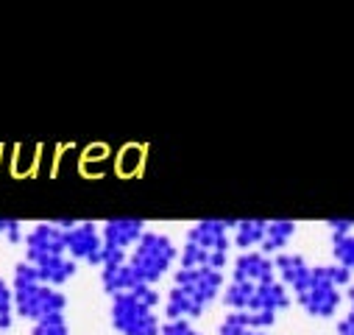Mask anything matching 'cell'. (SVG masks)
<instances>
[{"mask_svg": "<svg viewBox=\"0 0 354 335\" xmlns=\"http://www.w3.org/2000/svg\"><path fill=\"white\" fill-rule=\"evenodd\" d=\"M296 237V221H288V218H279V221H268L265 226V237L259 243V251L268 257H277L285 251V246Z\"/></svg>", "mask_w": 354, "mask_h": 335, "instance_id": "cell-12", "label": "cell"}, {"mask_svg": "<svg viewBox=\"0 0 354 335\" xmlns=\"http://www.w3.org/2000/svg\"><path fill=\"white\" fill-rule=\"evenodd\" d=\"M332 255H335L337 266H343V269H348L354 274V232L332 237Z\"/></svg>", "mask_w": 354, "mask_h": 335, "instance_id": "cell-15", "label": "cell"}, {"mask_svg": "<svg viewBox=\"0 0 354 335\" xmlns=\"http://www.w3.org/2000/svg\"><path fill=\"white\" fill-rule=\"evenodd\" d=\"M145 232V221L140 218H109L101 226V243H104V263H126L131 248Z\"/></svg>", "mask_w": 354, "mask_h": 335, "instance_id": "cell-7", "label": "cell"}, {"mask_svg": "<svg viewBox=\"0 0 354 335\" xmlns=\"http://www.w3.org/2000/svg\"><path fill=\"white\" fill-rule=\"evenodd\" d=\"M23 248H26V263L37 266L53 257H64L67 246H64V226L59 221H48V224H37L26 232L23 237Z\"/></svg>", "mask_w": 354, "mask_h": 335, "instance_id": "cell-9", "label": "cell"}, {"mask_svg": "<svg viewBox=\"0 0 354 335\" xmlns=\"http://www.w3.org/2000/svg\"><path fill=\"white\" fill-rule=\"evenodd\" d=\"M274 271H277V280L293 293V291L301 288V282L310 277L313 266H310L301 255H296V251H282V255L274 257Z\"/></svg>", "mask_w": 354, "mask_h": 335, "instance_id": "cell-11", "label": "cell"}, {"mask_svg": "<svg viewBox=\"0 0 354 335\" xmlns=\"http://www.w3.org/2000/svg\"><path fill=\"white\" fill-rule=\"evenodd\" d=\"M265 226H268L265 218H240L232 226V243L240 251H254V248H259V243L265 237Z\"/></svg>", "mask_w": 354, "mask_h": 335, "instance_id": "cell-14", "label": "cell"}, {"mask_svg": "<svg viewBox=\"0 0 354 335\" xmlns=\"http://www.w3.org/2000/svg\"><path fill=\"white\" fill-rule=\"evenodd\" d=\"M223 293V271L212 269H179L173 288L165 299V316L170 318H198Z\"/></svg>", "mask_w": 354, "mask_h": 335, "instance_id": "cell-1", "label": "cell"}, {"mask_svg": "<svg viewBox=\"0 0 354 335\" xmlns=\"http://www.w3.org/2000/svg\"><path fill=\"white\" fill-rule=\"evenodd\" d=\"M348 302H351V307H354V277H351V282H348Z\"/></svg>", "mask_w": 354, "mask_h": 335, "instance_id": "cell-22", "label": "cell"}, {"mask_svg": "<svg viewBox=\"0 0 354 335\" xmlns=\"http://www.w3.org/2000/svg\"><path fill=\"white\" fill-rule=\"evenodd\" d=\"M159 291L153 285H137L129 293H118L112 296V307H109V318L112 327L120 335H159Z\"/></svg>", "mask_w": 354, "mask_h": 335, "instance_id": "cell-5", "label": "cell"}, {"mask_svg": "<svg viewBox=\"0 0 354 335\" xmlns=\"http://www.w3.org/2000/svg\"><path fill=\"white\" fill-rule=\"evenodd\" d=\"M159 335H204V332L196 329L193 321H187V318H170L159 327Z\"/></svg>", "mask_w": 354, "mask_h": 335, "instance_id": "cell-18", "label": "cell"}, {"mask_svg": "<svg viewBox=\"0 0 354 335\" xmlns=\"http://www.w3.org/2000/svg\"><path fill=\"white\" fill-rule=\"evenodd\" d=\"M232 280H237V282H251V285L277 280L274 257L262 255L259 248H254V251H240V255L234 257V263H232Z\"/></svg>", "mask_w": 354, "mask_h": 335, "instance_id": "cell-10", "label": "cell"}, {"mask_svg": "<svg viewBox=\"0 0 354 335\" xmlns=\"http://www.w3.org/2000/svg\"><path fill=\"white\" fill-rule=\"evenodd\" d=\"M232 226L229 218H204L187 229L185 246L179 251V269H212L223 271L232 248Z\"/></svg>", "mask_w": 354, "mask_h": 335, "instance_id": "cell-2", "label": "cell"}, {"mask_svg": "<svg viewBox=\"0 0 354 335\" xmlns=\"http://www.w3.org/2000/svg\"><path fill=\"white\" fill-rule=\"evenodd\" d=\"M0 237H6L9 243H23V237H26L23 224L15 218H0Z\"/></svg>", "mask_w": 354, "mask_h": 335, "instance_id": "cell-19", "label": "cell"}, {"mask_svg": "<svg viewBox=\"0 0 354 335\" xmlns=\"http://www.w3.org/2000/svg\"><path fill=\"white\" fill-rule=\"evenodd\" d=\"M64 226V246L67 257L86 266H101L104 263V243L101 229L93 221H59Z\"/></svg>", "mask_w": 354, "mask_h": 335, "instance_id": "cell-8", "label": "cell"}, {"mask_svg": "<svg viewBox=\"0 0 354 335\" xmlns=\"http://www.w3.org/2000/svg\"><path fill=\"white\" fill-rule=\"evenodd\" d=\"M12 299H15V313L28 318L31 324L67 310V296L59 288H50L45 282H39V277L34 274V269L26 260L17 263V269H15Z\"/></svg>", "mask_w": 354, "mask_h": 335, "instance_id": "cell-4", "label": "cell"}, {"mask_svg": "<svg viewBox=\"0 0 354 335\" xmlns=\"http://www.w3.org/2000/svg\"><path fill=\"white\" fill-rule=\"evenodd\" d=\"M176 260H179V246L173 243V237L165 232L145 229L126 263L140 285H156L173 269Z\"/></svg>", "mask_w": 354, "mask_h": 335, "instance_id": "cell-6", "label": "cell"}, {"mask_svg": "<svg viewBox=\"0 0 354 335\" xmlns=\"http://www.w3.org/2000/svg\"><path fill=\"white\" fill-rule=\"evenodd\" d=\"M351 271L332 263V266H313L310 277L301 282V288H296V302L304 307L307 316L313 318H332L340 307L343 299V288H348L351 282Z\"/></svg>", "mask_w": 354, "mask_h": 335, "instance_id": "cell-3", "label": "cell"}, {"mask_svg": "<svg viewBox=\"0 0 354 335\" xmlns=\"http://www.w3.org/2000/svg\"><path fill=\"white\" fill-rule=\"evenodd\" d=\"M326 226H329L332 237L335 235H348V232H354V218H332V221H326Z\"/></svg>", "mask_w": 354, "mask_h": 335, "instance_id": "cell-20", "label": "cell"}, {"mask_svg": "<svg viewBox=\"0 0 354 335\" xmlns=\"http://www.w3.org/2000/svg\"><path fill=\"white\" fill-rule=\"evenodd\" d=\"M31 335H70L67 316L59 313V316H48V318H42V321H34Z\"/></svg>", "mask_w": 354, "mask_h": 335, "instance_id": "cell-16", "label": "cell"}, {"mask_svg": "<svg viewBox=\"0 0 354 335\" xmlns=\"http://www.w3.org/2000/svg\"><path fill=\"white\" fill-rule=\"evenodd\" d=\"M15 321V299H12V285L0 280V335H3Z\"/></svg>", "mask_w": 354, "mask_h": 335, "instance_id": "cell-17", "label": "cell"}, {"mask_svg": "<svg viewBox=\"0 0 354 335\" xmlns=\"http://www.w3.org/2000/svg\"><path fill=\"white\" fill-rule=\"evenodd\" d=\"M101 285L109 296H118V293L134 291L140 282L129 269V263H109V266H101Z\"/></svg>", "mask_w": 354, "mask_h": 335, "instance_id": "cell-13", "label": "cell"}, {"mask_svg": "<svg viewBox=\"0 0 354 335\" xmlns=\"http://www.w3.org/2000/svg\"><path fill=\"white\" fill-rule=\"evenodd\" d=\"M337 335H354V307L337 321Z\"/></svg>", "mask_w": 354, "mask_h": 335, "instance_id": "cell-21", "label": "cell"}]
</instances>
